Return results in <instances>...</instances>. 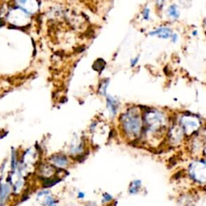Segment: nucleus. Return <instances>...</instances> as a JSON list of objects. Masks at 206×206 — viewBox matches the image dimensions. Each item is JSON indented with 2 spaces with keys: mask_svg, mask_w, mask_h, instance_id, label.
I'll return each instance as SVG.
<instances>
[{
  "mask_svg": "<svg viewBox=\"0 0 206 206\" xmlns=\"http://www.w3.org/2000/svg\"><path fill=\"white\" fill-rule=\"evenodd\" d=\"M122 131L129 138H136L143 128L142 115L137 108H131L123 113L120 117Z\"/></svg>",
  "mask_w": 206,
  "mask_h": 206,
  "instance_id": "nucleus-1",
  "label": "nucleus"
},
{
  "mask_svg": "<svg viewBox=\"0 0 206 206\" xmlns=\"http://www.w3.org/2000/svg\"><path fill=\"white\" fill-rule=\"evenodd\" d=\"M190 173L197 182H206V164L204 163L196 162L191 165Z\"/></svg>",
  "mask_w": 206,
  "mask_h": 206,
  "instance_id": "nucleus-2",
  "label": "nucleus"
},
{
  "mask_svg": "<svg viewBox=\"0 0 206 206\" xmlns=\"http://www.w3.org/2000/svg\"><path fill=\"white\" fill-rule=\"evenodd\" d=\"M181 126L186 134H191L197 130L199 127V122L193 117H184L181 119Z\"/></svg>",
  "mask_w": 206,
  "mask_h": 206,
  "instance_id": "nucleus-3",
  "label": "nucleus"
},
{
  "mask_svg": "<svg viewBox=\"0 0 206 206\" xmlns=\"http://www.w3.org/2000/svg\"><path fill=\"white\" fill-rule=\"evenodd\" d=\"M50 161L53 165L56 167H58L60 168H64V167H67L69 164V158L64 154H60V153H57L54 154L50 157Z\"/></svg>",
  "mask_w": 206,
  "mask_h": 206,
  "instance_id": "nucleus-4",
  "label": "nucleus"
},
{
  "mask_svg": "<svg viewBox=\"0 0 206 206\" xmlns=\"http://www.w3.org/2000/svg\"><path fill=\"white\" fill-rule=\"evenodd\" d=\"M172 35V31L168 27H160L159 28L149 32V36H158L159 38L163 39V40L171 38Z\"/></svg>",
  "mask_w": 206,
  "mask_h": 206,
  "instance_id": "nucleus-5",
  "label": "nucleus"
},
{
  "mask_svg": "<svg viewBox=\"0 0 206 206\" xmlns=\"http://www.w3.org/2000/svg\"><path fill=\"white\" fill-rule=\"evenodd\" d=\"M106 108L108 109L111 118H114V116L118 113L119 109V101L114 97L110 95H106Z\"/></svg>",
  "mask_w": 206,
  "mask_h": 206,
  "instance_id": "nucleus-6",
  "label": "nucleus"
},
{
  "mask_svg": "<svg viewBox=\"0 0 206 206\" xmlns=\"http://www.w3.org/2000/svg\"><path fill=\"white\" fill-rule=\"evenodd\" d=\"M11 193L10 184L0 182V206H3Z\"/></svg>",
  "mask_w": 206,
  "mask_h": 206,
  "instance_id": "nucleus-7",
  "label": "nucleus"
},
{
  "mask_svg": "<svg viewBox=\"0 0 206 206\" xmlns=\"http://www.w3.org/2000/svg\"><path fill=\"white\" fill-rule=\"evenodd\" d=\"M84 152V143L82 141L80 143H72L69 147V152L72 155H80Z\"/></svg>",
  "mask_w": 206,
  "mask_h": 206,
  "instance_id": "nucleus-8",
  "label": "nucleus"
},
{
  "mask_svg": "<svg viewBox=\"0 0 206 206\" xmlns=\"http://www.w3.org/2000/svg\"><path fill=\"white\" fill-rule=\"evenodd\" d=\"M19 163L17 159V154H16V152L15 150H12L11 152V154H10V170L13 173H15L17 170V168L19 167Z\"/></svg>",
  "mask_w": 206,
  "mask_h": 206,
  "instance_id": "nucleus-9",
  "label": "nucleus"
},
{
  "mask_svg": "<svg viewBox=\"0 0 206 206\" xmlns=\"http://www.w3.org/2000/svg\"><path fill=\"white\" fill-rule=\"evenodd\" d=\"M167 15L169 17L172 18L173 19H177L180 17V11L178 10V7L175 4L171 5L167 8Z\"/></svg>",
  "mask_w": 206,
  "mask_h": 206,
  "instance_id": "nucleus-10",
  "label": "nucleus"
},
{
  "mask_svg": "<svg viewBox=\"0 0 206 206\" xmlns=\"http://www.w3.org/2000/svg\"><path fill=\"white\" fill-rule=\"evenodd\" d=\"M58 204V201L57 199L51 196V194L47 195L44 196V201H43V205L44 206H57Z\"/></svg>",
  "mask_w": 206,
  "mask_h": 206,
  "instance_id": "nucleus-11",
  "label": "nucleus"
},
{
  "mask_svg": "<svg viewBox=\"0 0 206 206\" xmlns=\"http://www.w3.org/2000/svg\"><path fill=\"white\" fill-rule=\"evenodd\" d=\"M109 83H110L109 80H104L101 83L100 85H99V88H98V93H99L100 95L106 97V95H107L106 90H107V87H108Z\"/></svg>",
  "mask_w": 206,
  "mask_h": 206,
  "instance_id": "nucleus-12",
  "label": "nucleus"
},
{
  "mask_svg": "<svg viewBox=\"0 0 206 206\" xmlns=\"http://www.w3.org/2000/svg\"><path fill=\"white\" fill-rule=\"evenodd\" d=\"M140 187V181L139 180H134V182L131 184V188H130V193H136L138 192V189Z\"/></svg>",
  "mask_w": 206,
  "mask_h": 206,
  "instance_id": "nucleus-13",
  "label": "nucleus"
},
{
  "mask_svg": "<svg viewBox=\"0 0 206 206\" xmlns=\"http://www.w3.org/2000/svg\"><path fill=\"white\" fill-rule=\"evenodd\" d=\"M113 200V196L107 193H104L102 194V203H108Z\"/></svg>",
  "mask_w": 206,
  "mask_h": 206,
  "instance_id": "nucleus-14",
  "label": "nucleus"
},
{
  "mask_svg": "<svg viewBox=\"0 0 206 206\" xmlns=\"http://www.w3.org/2000/svg\"><path fill=\"white\" fill-rule=\"evenodd\" d=\"M143 17L145 20L148 21L150 19V9L148 7H146L143 10Z\"/></svg>",
  "mask_w": 206,
  "mask_h": 206,
  "instance_id": "nucleus-15",
  "label": "nucleus"
},
{
  "mask_svg": "<svg viewBox=\"0 0 206 206\" xmlns=\"http://www.w3.org/2000/svg\"><path fill=\"white\" fill-rule=\"evenodd\" d=\"M51 194V192L49 190H42L40 191L38 193H37V199L41 198V197H44L47 195H49Z\"/></svg>",
  "mask_w": 206,
  "mask_h": 206,
  "instance_id": "nucleus-16",
  "label": "nucleus"
},
{
  "mask_svg": "<svg viewBox=\"0 0 206 206\" xmlns=\"http://www.w3.org/2000/svg\"><path fill=\"white\" fill-rule=\"evenodd\" d=\"M139 57H135V58L131 59V67L135 66V65L137 64V63L139 62Z\"/></svg>",
  "mask_w": 206,
  "mask_h": 206,
  "instance_id": "nucleus-17",
  "label": "nucleus"
},
{
  "mask_svg": "<svg viewBox=\"0 0 206 206\" xmlns=\"http://www.w3.org/2000/svg\"><path fill=\"white\" fill-rule=\"evenodd\" d=\"M178 35L176 33H172V36H171V40H172V43H176V42L178 41Z\"/></svg>",
  "mask_w": 206,
  "mask_h": 206,
  "instance_id": "nucleus-18",
  "label": "nucleus"
},
{
  "mask_svg": "<svg viewBox=\"0 0 206 206\" xmlns=\"http://www.w3.org/2000/svg\"><path fill=\"white\" fill-rule=\"evenodd\" d=\"M164 2H165V0H156V4H157L158 7L160 8V9H162Z\"/></svg>",
  "mask_w": 206,
  "mask_h": 206,
  "instance_id": "nucleus-19",
  "label": "nucleus"
},
{
  "mask_svg": "<svg viewBox=\"0 0 206 206\" xmlns=\"http://www.w3.org/2000/svg\"><path fill=\"white\" fill-rule=\"evenodd\" d=\"M85 193H83V192H78V193H77V198L78 199H84L85 198Z\"/></svg>",
  "mask_w": 206,
  "mask_h": 206,
  "instance_id": "nucleus-20",
  "label": "nucleus"
},
{
  "mask_svg": "<svg viewBox=\"0 0 206 206\" xmlns=\"http://www.w3.org/2000/svg\"><path fill=\"white\" fill-rule=\"evenodd\" d=\"M85 206H98V205L95 202H90L87 205H85Z\"/></svg>",
  "mask_w": 206,
  "mask_h": 206,
  "instance_id": "nucleus-21",
  "label": "nucleus"
},
{
  "mask_svg": "<svg viewBox=\"0 0 206 206\" xmlns=\"http://www.w3.org/2000/svg\"><path fill=\"white\" fill-rule=\"evenodd\" d=\"M193 36H196V35H197V31H193Z\"/></svg>",
  "mask_w": 206,
  "mask_h": 206,
  "instance_id": "nucleus-22",
  "label": "nucleus"
},
{
  "mask_svg": "<svg viewBox=\"0 0 206 206\" xmlns=\"http://www.w3.org/2000/svg\"><path fill=\"white\" fill-rule=\"evenodd\" d=\"M205 23H206V18H205Z\"/></svg>",
  "mask_w": 206,
  "mask_h": 206,
  "instance_id": "nucleus-23",
  "label": "nucleus"
}]
</instances>
